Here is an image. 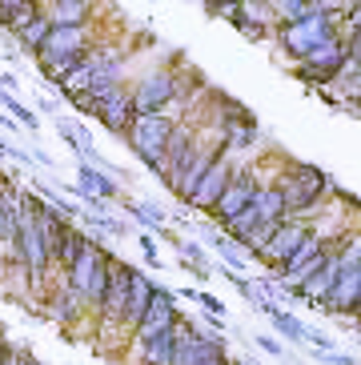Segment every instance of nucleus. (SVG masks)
Listing matches in <instances>:
<instances>
[{"instance_id":"1","label":"nucleus","mask_w":361,"mask_h":365,"mask_svg":"<svg viewBox=\"0 0 361 365\" xmlns=\"http://www.w3.org/2000/svg\"><path fill=\"white\" fill-rule=\"evenodd\" d=\"M345 9L350 4H325L321 16L313 21H301V24H277V44L289 61H309L317 53L321 44H330L333 36H341V21H345Z\"/></svg>"},{"instance_id":"2","label":"nucleus","mask_w":361,"mask_h":365,"mask_svg":"<svg viewBox=\"0 0 361 365\" xmlns=\"http://www.w3.org/2000/svg\"><path fill=\"white\" fill-rule=\"evenodd\" d=\"M277 185H281V193H285L289 217H298V221H309V217L321 209V201L333 193V181L317 169V165L293 161V157H285V173L277 177Z\"/></svg>"},{"instance_id":"3","label":"nucleus","mask_w":361,"mask_h":365,"mask_svg":"<svg viewBox=\"0 0 361 365\" xmlns=\"http://www.w3.org/2000/svg\"><path fill=\"white\" fill-rule=\"evenodd\" d=\"M108 265H113V253H108L96 237H88V245H85V253H81V261H76V265L68 269V277H64V285H68L76 297L85 301L93 313H101V305H105Z\"/></svg>"},{"instance_id":"4","label":"nucleus","mask_w":361,"mask_h":365,"mask_svg":"<svg viewBox=\"0 0 361 365\" xmlns=\"http://www.w3.org/2000/svg\"><path fill=\"white\" fill-rule=\"evenodd\" d=\"M225 133L217 129V133H209V129H197V145H193V153H189V161L177 169V177L169 181V189L177 193V201H185L189 205L193 201V193H197V185L205 181V173L213 169V165L225 157Z\"/></svg>"},{"instance_id":"5","label":"nucleus","mask_w":361,"mask_h":365,"mask_svg":"<svg viewBox=\"0 0 361 365\" xmlns=\"http://www.w3.org/2000/svg\"><path fill=\"white\" fill-rule=\"evenodd\" d=\"M180 120L173 113H153V117H137L133 120V129H128V149L137 153L141 161L149 165L153 173H165V149H169L173 133H177Z\"/></svg>"},{"instance_id":"6","label":"nucleus","mask_w":361,"mask_h":365,"mask_svg":"<svg viewBox=\"0 0 361 365\" xmlns=\"http://www.w3.org/2000/svg\"><path fill=\"white\" fill-rule=\"evenodd\" d=\"M353 61V48L345 36H333L330 44H321L317 53L309 56V61H301V65H293V76H298L301 85H317V88H330L337 85V76L345 73V65Z\"/></svg>"},{"instance_id":"7","label":"nucleus","mask_w":361,"mask_h":365,"mask_svg":"<svg viewBox=\"0 0 361 365\" xmlns=\"http://www.w3.org/2000/svg\"><path fill=\"white\" fill-rule=\"evenodd\" d=\"M333 257V245H330V233H321V229H313V237H309L305 245H301V253L293 261H289L281 273H273L277 285L281 289H293V285H305V281H313L321 273V269L330 265Z\"/></svg>"},{"instance_id":"8","label":"nucleus","mask_w":361,"mask_h":365,"mask_svg":"<svg viewBox=\"0 0 361 365\" xmlns=\"http://www.w3.org/2000/svg\"><path fill=\"white\" fill-rule=\"evenodd\" d=\"M128 93H133V113H137V117L165 113V108L177 101V73H173V68H153V73H145Z\"/></svg>"},{"instance_id":"9","label":"nucleus","mask_w":361,"mask_h":365,"mask_svg":"<svg viewBox=\"0 0 361 365\" xmlns=\"http://www.w3.org/2000/svg\"><path fill=\"white\" fill-rule=\"evenodd\" d=\"M261 185H265V177H261V169L257 165H241V169L233 173V185L225 189V197L217 201V209H213V221L217 225H229L233 217H241L249 205H253V197L261 193Z\"/></svg>"},{"instance_id":"10","label":"nucleus","mask_w":361,"mask_h":365,"mask_svg":"<svg viewBox=\"0 0 361 365\" xmlns=\"http://www.w3.org/2000/svg\"><path fill=\"white\" fill-rule=\"evenodd\" d=\"M309 237H313V225H309V221H298V217H289L285 225L273 233V241L261 249V257H257V261H261V265H269L273 273H281V269H285L289 261L301 253V245H305Z\"/></svg>"},{"instance_id":"11","label":"nucleus","mask_w":361,"mask_h":365,"mask_svg":"<svg viewBox=\"0 0 361 365\" xmlns=\"http://www.w3.org/2000/svg\"><path fill=\"white\" fill-rule=\"evenodd\" d=\"M93 48L96 44L88 41L85 24H81V29H56L53 24V33H49L44 48L36 53V61H41V68H49V65H61V61H85Z\"/></svg>"},{"instance_id":"12","label":"nucleus","mask_w":361,"mask_h":365,"mask_svg":"<svg viewBox=\"0 0 361 365\" xmlns=\"http://www.w3.org/2000/svg\"><path fill=\"white\" fill-rule=\"evenodd\" d=\"M133 273L137 269L125 265V261L113 257L108 265V289H105V305H101V325H121L125 322V309H128V293H133Z\"/></svg>"},{"instance_id":"13","label":"nucleus","mask_w":361,"mask_h":365,"mask_svg":"<svg viewBox=\"0 0 361 365\" xmlns=\"http://www.w3.org/2000/svg\"><path fill=\"white\" fill-rule=\"evenodd\" d=\"M180 322V313H177V297H173L169 289H161L157 285V293H153V305H149V313H145V322L137 325V333H133V345H149V341H157L161 333H169L173 325Z\"/></svg>"},{"instance_id":"14","label":"nucleus","mask_w":361,"mask_h":365,"mask_svg":"<svg viewBox=\"0 0 361 365\" xmlns=\"http://www.w3.org/2000/svg\"><path fill=\"white\" fill-rule=\"evenodd\" d=\"M237 169H241V165H237L233 157L225 153L221 161H217L209 173H205V181L197 185V193H193L189 209H197V213H213V209H217V201L225 197V189L233 185V173H237Z\"/></svg>"},{"instance_id":"15","label":"nucleus","mask_w":361,"mask_h":365,"mask_svg":"<svg viewBox=\"0 0 361 365\" xmlns=\"http://www.w3.org/2000/svg\"><path fill=\"white\" fill-rule=\"evenodd\" d=\"M96 120H101L113 137H128L133 120H137V113H133V93H128V88H117L105 105L96 108Z\"/></svg>"},{"instance_id":"16","label":"nucleus","mask_w":361,"mask_h":365,"mask_svg":"<svg viewBox=\"0 0 361 365\" xmlns=\"http://www.w3.org/2000/svg\"><path fill=\"white\" fill-rule=\"evenodd\" d=\"M357 309H361V265L341 269L337 285L330 293V305H325V313H337V317H353Z\"/></svg>"},{"instance_id":"17","label":"nucleus","mask_w":361,"mask_h":365,"mask_svg":"<svg viewBox=\"0 0 361 365\" xmlns=\"http://www.w3.org/2000/svg\"><path fill=\"white\" fill-rule=\"evenodd\" d=\"M153 293H157V285H153L145 273H133V293H128V309H125V322H121V329L133 337L137 333V325L145 322V313H149V305H153Z\"/></svg>"},{"instance_id":"18","label":"nucleus","mask_w":361,"mask_h":365,"mask_svg":"<svg viewBox=\"0 0 361 365\" xmlns=\"http://www.w3.org/2000/svg\"><path fill=\"white\" fill-rule=\"evenodd\" d=\"M193 145H197V125H185V120H180L177 133H173V140H169V149H165V173H161V181H165V185L177 177L180 165L189 161Z\"/></svg>"},{"instance_id":"19","label":"nucleus","mask_w":361,"mask_h":365,"mask_svg":"<svg viewBox=\"0 0 361 365\" xmlns=\"http://www.w3.org/2000/svg\"><path fill=\"white\" fill-rule=\"evenodd\" d=\"M253 209L261 217V225H281V221H289V205H285V193H281L277 177L261 185V193L253 197Z\"/></svg>"},{"instance_id":"20","label":"nucleus","mask_w":361,"mask_h":365,"mask_svg":"<svg viewBox=\"0 0 361 365\" xmlns=\"http://www.w3.org/2000/svg\"><path fill=\"white\" fill-rule=\"evenodd\" d=\"M41 9L56 29H81L93 16V4L88 0H53V4H41Z\"/></svg>"},{"instance_id":"21","label":"nucleus","mask_w":361,"mask_h":365,"mask_svg":"<svg viewBox=\"0 0 361 365\" xmlns=\"http://www.w3.org/2000/svg\"><path fill=\"white\" fill-rule=\"evenodd\" d=\"M41 16L36 0H0V24H9L12 33H21L24 24H32Z\"/></svg>"},{"instance_id":"22","label":"nucleus","mask_w":361,"mask_h":365,"mask_svg":"<svg viewBox=\"0 0 361 365\" xmlns=\"http://www.w3.org/2000/svg\"><path fill=\"white\" fill-rule=\"evenodd\" d=\"M85 245H88V233H81L76 225L64 229V237H61V253H56V269H61L64 277H68V269H73L76 261H81Z\"/></svg>"},{"instance_id":"23","label":"nucleus","mask_w":361,"mask_h":365,"mask_svg":"<svg viewBox=\"0 0 361 365\" xmlns=\"http://www.w3.org/2000/svg\"><path fill=\"white\" fill-rule=\"evenodd\" d=\"M225 149H229V157L233 153H245V149H253L257 140H261V125H257V117L253 120H241V125H225Z\"/></svg>"},{"instance_id":"24","label":"nucleus","mask_w":361,"mask_h":365,"mask_svg":"<svg viewBox=\"0 0 361 365\" xmlns=\"http://www.w3.org/2000/svg\"><path fill=\"white\" fill-rule=\"evenodd\" d=\"M49 301H53V305H49V313H53V317H56L61 325H73L76 317H81V313L88 309V305H85L81 297H76V293L68 289V285H61V289H56Z\"/></svg>"},{"instance_id":"25","label":"nucleus","mask_w":361,"mask_h":365,"mask_svg":"<svg viewBox=\"0 0 361 365\" xmlns=\"http://www.w3.org/2000/svg\"><path fill=\"white\" fill-rule=\"evenodd\" d=\"M173 349H177V325H173L169 333H161L157 341L141 345V365H173Z\"/></svg>"},{"instance_id":"26","label":"nucleus","mask_w":361,"mask_h":365,"mask_svg":"<svg viewBox=\"0 0 361 365\" xmlns=\"http://www.w3.org/2000/svg\"><path fill=\"white\" fill-rule=\"evenodd\" d=\"M49 33H53V21H49V16H44V9H41V16H36L32 24H24L21 33H16V41H21L29 53H41L44 41H49Z\"/></svg>"},{"instance_id":"27","label":"nucleus","mask_w":361,"mask_h":365,"mask_svg":"<svg viewBox=\"0 0 361 365\" xmlns=\"http://www.w3.org/2000/svg\"><path fill=\"white\" fill-rule=\"evenodd\" d=\"M269 322H273V329H281L289 337V341H305V333H309V325L305 322H298L289 309H273L269 313Z\"/></svg>"},{"instance_id":"28","label":"nucleus","mask_w":361,"mask_h":365,"mask_svg":"<svg viewBox=\"0 0 361 365\" xmlns=\"http://www.w3.org/2000/svg\"><path fill=\"white\" fill-rule=\"evenodd\" d=\"M213 241V249H217V253H221L225 261H229V269H241L245 265V257H241V245H233V241H229V237H209Z\"/></svg>"},{"instance_id":"29","label":"nucleus","mask_w":361,"mask_h":365,"mask_svg":"<svg viewBox=\"0 0 361 365\" xmlns=\"http://www.w3.org/2000/svg\"><path fill=\"white\" fill-rule=\"evenodd\" d=\"M197 365H233L229 361V354H225V341L217 337V333H209V345H205V357Z\"/></svg>"},{"instance_id":"30","label":"nucleus","mask_w":361,"mask_h":365,"mask_svg":"<svg viewBox=\"0 0 361 365\" xmlns=\"http://www.w3.org/2000/svg\"><path fill=\"white\" fill-rule=\"evenodd\" d=\"M128 213L137 217L141 225H149V229H165V213H161V209H153V205H128Z\"/></svg>"},{"instance_id":"31","label":"nucleus","mask_w":361,"mask_h":365,"mask_svg":"<svg viewBox=\"0 0 361 365\" xmlns=\"http://www.w3.org/2000/svg\"><path fill=\"white\" fill-rule=\"evenodd\" d=\"M137 245H141V253H145V261H149L153 269H161V257H157V245H153V237L141 233V237H137Z\"/></svg>"},{"instance_id":"32","label":"nucleus","mask_w":361,"mask_h":365,"mask_svg":"<svg viewBox=\"0 0 361 365\" xmlns=\"http://www.w3.org/2000/svg\"><path fill=\"white\" fill-rule=\"evenodd\" d=\"M197 301L205 305V313H209V317H225V301H217L213 293H197Z\"/></svg>"},{"instance_id":"33","label":"nucleus","mask_w":361,"mask_h":365,"mask_svg":"<svg viewBox=\"0 0 361 365\" xmlns=\"http://www.w3.org/2000/svg\"><path fill=\"white\" fill-rule=\"evenodd\" d=\"M257 345H261V349H265L269 357H285V349H281V341H277V337H269V333H257Z\"/></svg>"},{"instance_id":"34","label":"nucleus","mask_w":361,"mask_h":365,"mask_svg":"<svg viewBox=\"0 0 361 365\" xmlns=\"http://www.w3.org/2000/svg\"><path fill=\"white\" fill-rule=\"evenodd\" d=\"M237 9H241V4H217V0H213V4H205V12H209V16H233Z\"/></svg>"},{"instance_id":"35","label":"nucleus","mask_w":361,"mask_h":365,"mask_svg":"<svg viewBox=\"0 0 361 365\" xmlns=\"http://www.w3.org/2000/svg\"><path fill=\"white\" fill-rule=\"evenodd\" d=\"M321 361H330V365H357L353 361V357H345V354H337V349H333V354H317Z\"/></svg>"},{"instance_id":"36","label":"nucleus","mask_w":361,"mask_h":365,"mask_svg":"<svg viewBox=\"0 0 361 365\" xmlns=\"http://www.w3.org/2000/svg\"><path fill=\"white\" fill-rule=\"evenodd\" d=\"M21 365H41V361H32V357H24V361Z\"/></svg>"},{"instance_id":"37","label":"nucleus","mask_w":361,"mask_h":365,"mask_svg":"<svg viewBox=\"0 0 361 365\" xmlns=\"http://www.w3.org/2000/svg\"><path fill=\"white\" fill-rule=\"evenodd\" d=\"M12 149V145H4V140H0V153H9Z\"/></svg>"},{"instance_id":"38","label":"nucleus","mask_w":361,"mask_h":365,"mask_svg":"<svg viewBox=\"0 0 361 365\" xmlns=\"http://www.w3.org/2000/svg\"><path fill=\"white\" fill-rule=\"evenodd\" d=\"M353 317H357V325H361V309H357V313H353Z\"/></svg>"},{"instance_id":"39","label":"nucleus","mask_w":361,"mask_h":365,"mask_svg":"<svg viewBox=\"0 0 361 365\" xmlns=\"http://www.w3.org/2000/svg\"><path fill=\"white\" fill-rule=\"evenodd\" d=\"M233 365H249V361H233Z\"/></svg>"}]
</instances>
